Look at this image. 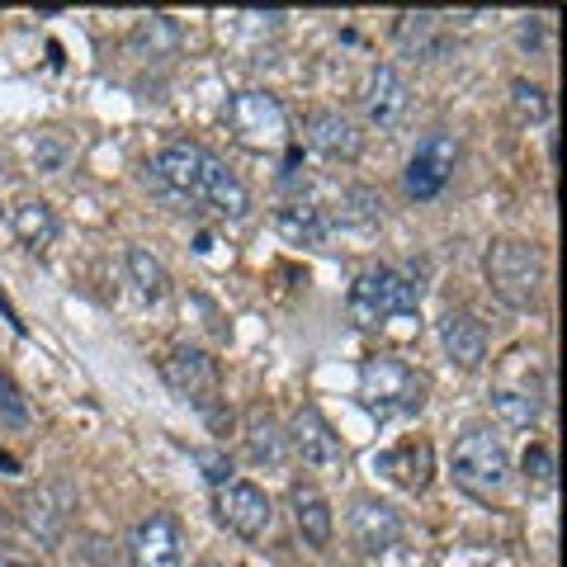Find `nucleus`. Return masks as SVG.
Listing matches in <instances>:
<instances>
[{"label":"nucleus","instance_id":"39448f33","mask_svg":"<svg viewBox=\"0 0 567 567\" xmlns=\"http://www.w3.org/2000/svg\"><path fill=\"white\" fill-rule=\"evenodd\" d=\"M227 128L241 147L251 152H275L289 142V118H284V104L265 91H237L227 100Z\"/></svg>","mask_w":567,"mask_h":567},{"label":"nucleus","instance_id":"4468645a","mask_svg":"<svg viewBox=\"0 0 567 567\" xmlns=\"http://www.w3.org/2000/svg\"><path fill=\"white\" fill-rule=\"evenodd\" d=\"M308 142L327 156V162H354V156H360V147H364L360 128H354L346 114H336V110L308 114Z\"/></svg>","mask_w":567,"mask_h":567},{"label":"nucleus","instance_id":"f3484780","mask_svg":"<svg viewBox=\"0 0 567 567\" xmlns=\"http://www.w3.org/2000/svg\"><path fill=\"white\" fill-rule=\"evenodd\" d=\"M289 502H293V520H298V535H303V544L312 548H327L331 544V502L322 492H317L312 483H298L289 492Z\"/></svg>","mask_w":567,"mask_h":567},{"label":"nucleus","instance_id":"bb28decb","mask_svg":"<svg viewBox=\"0 0 567 567\" xmlns=\"http://www.w3.org/2000/svg\"><path fill=\"white\" fill-rule=\"evenodd\" d=\"M246 445H251L256 464H279V458H284V435H279V425L265 416V412H251V425H246Z\"/></svg>","mask_w":567,"mask_h":567},{"label":"nucleus","instance_id":"6ab92c4d","mask_svg":"<svg viewBox=\"0 0 567 567\" xmlns=\"http://www.w3.org/2000/svg\"><path fill=\"white\" fill-rule=\"evenodd\" d=\"M275 227H279V237L284 241H293V246H317L327 233H331V223H327V213L317 208V204H284L275 213Z\"/></svg>","mask_w":567,"mask_h":567},{"label":"nucleus","instance_id":"6e6552de","mask_svg":"<svg viewBox=\"0 0 567 567\" xmlns=\"http://www.w3.org/2000/svg\"><path fill=\"white\" fill-rule=\"evenodd\" d=\"M218 516L227 529H237L241 539H260V535H270V525H275V506L256 483L233 477V483L218 487Z\"/></svg>","mask_w":567,"mask_h":567},{"label":"nucleus","instance_id":"473e14b6","mask_svg":"<svg viewBox=\"0 0 567 567\" xmlns=\"http://www.w3.org/2000/svg\"><path fill=\"white\" fill-rule=\"evenodd\" d=\"M0 525H6V511H0Z\"/></svg>","mask_w":567,"mask_h":567},{"label":"nucleus","instance_id":"9d476101","mask_svg":"<svg viewBox=\"0 0 567 567\" xmlns=\"http://www.w3.org/2000/svg\"><path fill=\"white\" fill-rule=\"evenodd\" d=\"M350 535L364 554H388L402 539V516L379 496H354L350 506Z\"/></svg>","mask_w":567,"mask_h":567},{"label":"nucleus","instance_id":"2eb2a0df","mask_svg":"<svg viewBox=\"0 0 567 567\" xmlns=\"http://www.w3.org/2000/svg\"><path fill=\"white\" fill-rule=\"evenodd\" d=\"M199 199H208L218 213H227V218H246L251 213V189H246L233 171H227L218 156L208 152L204 162V181H199Z\"/></svg>","mask_w":567,"mask_h":567},{"label":"nucleus","instance_id":"5701e85b","mask_svg":"<svg viewBox=\"0 0 567 567\" xmlns=\"http://www.w3.org/2000/svg\"><path fill=\"white\" fill-rule=\"evenodd\" d=\"M398 48L406 58H431L440 52V20L435 14H402L398 20Z\"/></svg>","mask_w":567,"mask_h":567},{"label":"nucleus","instance_id":"ddd939ff","mask_svg":"<svg viewBox=\"0 0 567 567\" xmlns=\"http://www.w3.org/2000/svg\"><path fill=\"white\" fill-rule=\"evenodd\" d=\"M162 379L175 388L181 398L189 402H208L213 398V388H218V369H213V360L204 350H171L166 360H162Z\"/></svg>","mask_w":567,"mask_h":567},{"label":"nucleus","instance_id":"393cba45","mask_svg":"<svg viewBox=\"0 0 567 567\" xmlns=\"http://www.w3.org/2000/svg\"><path fill=\"white\" fill-rule=\"evenodd\" d=\"M379 213H383L379 194L364 189V185H354V189H341V204H336V223H346V227H374Z\"/></svg>","mask_w":567,"mask_h":567},{"label":"nucleus","instance_id":"1a4fd4ad","mask_svg":"<svg viewBox=\"0 0 567 567\" xmlns=\"http://www.w3.org/2000/svg\"><path fill=\"white\" fill-rule=\"evenodd\" d=\"M289 445L308 468H336L341 464V440H336V431L327 425V416L317 412V406H298L293 412Z\"/></svg>","mask_w":567,"mask_h":567},{"label":"nucleus","instance_id":"2f4dec72","mask_svg":"<svg viewBox=\"0 0 567 567\" xmlns=\"http://www.w3.org/2000/svg\"><path fill=\"white\" fill-rule=\"evenodd\" d=\"M194 567H218V563H194Z\"/></svg>","mask_w":567,"mask_h":567},{"label":"nucleus","instance_id":"c85d7f7f","mask_svg":"<svg viewBox=\"0 0 567 567\" xmlns=\"http://www.w3.org/2000/svg\"><path fill=\"white\" fill-rule=\"evenodd\" d=\"M189 458L204 468L208 483H218V487H223V483H233V458H227L223 450H194Z\"/></svg>","mask_w":567,"mask_h":567},{"label":"nucleus","instance_id":"f8f14e48","mask_svg":"<svg viewBox=\"0 0 567 567\" xmlns=\"http://www.w3.org/2000/svg\"><path fill=\"white\" fill-rule=\"evenodd\" d=\"M204 162H208V152L199 147V142H189V137H175L166 142L162 152H156V181H162L166 189L175 194H199V181H204Z\"/></svg>","mask_w":567,"mask_h":567},{"label":"nucleus","instance_id":"0eeeda50","mask_svg":"<svg viewBox=\"0 0 567 567\" xmlns=\"http://www.w3.org/2000/svg\"><path fill=\"white\" fill-rule=\"evenodd\" d=\"M128 563L133 567H181L185 563V539H181V520L171 511H152L142 516L128 535Z\"/></svg>","mask_w":567,"mask_h":567},{"label":"nucleus","instance_id":"a211bd4d","mask_svg":"<svg viewBox=\"0 0 567 567\" xmlns=\"http://www.w3.org/2000/svg\"><path fill=\"white\" fill-rule=\"evenodd\" d=\"M128 48L137 52L142 62H166V58L181 52V24H175L171 14H147V20L133 24Z\"/></svg>","mask_w":567,"mask_h":567},{"label":"nucleus","instance_id":"412c9836","mask_svg":"<svg viewBox=\"0 0 567 567\" xmlns=\"http://www.w3.org/2000/svg\"><path fill=\"white\" fill-rule=\"evenodd\" d=\"M29 529L39 539H58L62 535V525H66V506H71V496L62 487H39V492H29Z\"/></svg>","mask_w":567,"mask_h":567},{"label":"nucleus","instance_id":"b1692460","mask_svg":"<svg viewBox=\"0 0 567 567\" xmlns=\"http://www.w3.org/2000/svg\"><path fill=\"white\" fill-rule=\"evenodd\" d=\"M128 275H133V284H137V293L142 298H166L171 293V275H166V265L156 260L147 246H128Z\"/></svg>","mask_w":567,"mask_h":567},{"label":"nucleus","instance_id":"7ed1b4c3","mask_svg":"<svg viewBox=\"0 0 567 567\" xmlns=\"http://www.w3.org/2000/svg\"><path fill=\"white\" fill-rule=\"evenodd\" d=\"M544 279V260L529 241H496L487 251V284L511 308H529Z\"/></svg>","mask_w":567,"mask_h":567},{"label":"nucleus","instance_id":"9b49d317","mask_svg":"<svg viewBox=\"0 0 567 567\" xmlns=\"http://www.w3.org/2000/svg\"><path fill=\"white\" fill-rule=\"evenodd\" d=\"M406 104H412V91H406L402 71L398 66H374V76L364 85V114L374 128H398L406 118Z\"/></svg>","mask_w":567,"mask_h":567},{"label":"nucleus","instance_id":"423d86ee","mask_svg":"<svg viewBox=\"0 0 567 567\" xmlns=\"http://www.w3.org/2000/svg\"><path fill=\"white\" fill-rule=\"evenodd\" d=\"M458 166V142L454 133H425L416 142V152H412V162H406V194L412 199H440L450 185V175Z\"/></svg>","mask_w":567,"mask_h":567},{"label":"nucleus","instance_id":"f03ea898","mask_svg":"<svg viewBox=\"0 0 567 567\" xmlns=\"http://www.w3.org/2000/svg\"><path fill=\"white\" fill-rule=\"evenodd\" d=\"M360 398L369 412L393 416V412H416L425 402V379L412 374L393 354H374V360L360 364Z\"/></svg>","mask_w":567,"mask_h":567},{"label":"nucleus","instance_id":"20e7f679","mask_svg":"<svg viewBox=\"0 0 567 567\" xmlns=\"http://www.w3.org/2000/svg\"><path fill=\"white\" fill-rule=\"evenodd\" d=\"M454 477L477 496H496L511 477L506 445L492 431H483V425H473V431H464L454 445Z\"/></svg>","mask_w":567,"mask_h":567},{"label":"nucleus","instance_id":"f257e3e1","mask_svg":"<svg viewBox=\"0 0 567 567\" xmlns=\"http://www.w3.org/2000/svg\"><path fill=\"white\" fill-rule=\"evenodd\" d=\"M416 303H421V284L402 270H388V265L364 270L350 289V317L360 327H383L393 317H412Z\"/></svg>","mask_w":567,"mask_h":567},{"label":"nucleus","instance_id":"7c9ffc66","mask_svg":"<svg viewBox=\"0 0 567 567\" xmlns=\"http://www.w3.org/2000/svg\"><path fill=\"white\" fill-rule=\"evenodd\" d=\"M525 477H529V483H539V487L554 483V454H548L544 445H529V454H525Z\"/></svg>","mask_w":567,"mask_h":567},{"label":"nucleus","instance_id":"4be33fe9","mask_svg":"<svg viewBox=\"0 0 567 567\" xmlns=\"http://www.w3.org/2000/svg\"><path fill=\"white\" fill-rule=\"evenodd\" d=\"M374 468L393 473L402 487L421 492L425 483H431V445H402V450H393V454H379Z\"/></svg>","mask_w":567,"mask_h":567},{"label":"nucleus","instance_id":"cd10ccee","mask_svg":"<svg viewBox=\"0 0 567 567\" xmlns=\"http://www.w3.org/2000/svg\"><path fill=\"white\" fill-rule=\"evenodd\" d=\"M511 104H516V114L529 118V123L548 118V95L539 91V85H529V81H511Z\"/></svg>","mask_w":567,"mask_h":567},{"label":"nucleus","instance_id":"a878e982","mask_svg":"<svg viewBox=\"0 0 567 567\" xmlns=\"http://www.w3.org/2000/svg\"><path fill=\"white\" fill-rule=\"evenodd\" d=\"M492 412L502 416L511 431H529V425L539 421V402L529 393H516V388H496V393H492Z\"/></svg>","mask_w":567,"mask_h":567},{"label":"nucleus","instance_id":"dca6fc26","mask_svg":"<svg viewBox=\"0 0 567 567\" xmlns=\"http://www.w3.org/2000/svg\"><path fill=\"white\" fill-rule=\"evenodd\" d=\"M440 341H445V354L458 369H477L487 360V336L468 312H445L440 317Z\"/></svg>","mask_w":567,"mask_h":567},{"label":"nucleus","instance_id":"aec40b11","mask_svg":"<svg viewBox=\"0 0 567 567\" xmlns=\"http://www.w3.org/2000/svg\"><path fill=\"white\" fill-rule=\"evenodd\" d=\"M10 227H14V237H20V241L29 246V251H43V246L58 241V213H52L48 204H39V199L14 204Z\"/></svg>","mask_w":567,"mask_h":567},{"label":"nucleus","instance_id":"c756f323","mask_svg":"<svg viewBox=\"0 0 567 567\" xmlns=\"http://www.w3.org/2000/svg\"><path fill=\"white\" fill-rule=\"evenodd\" d=\"M0 421H10V425H24L29 421V406L20 398V388H14L6 374H0Z\"/></svg>","mask_w":567,"mask_h":567}]
</instances>
